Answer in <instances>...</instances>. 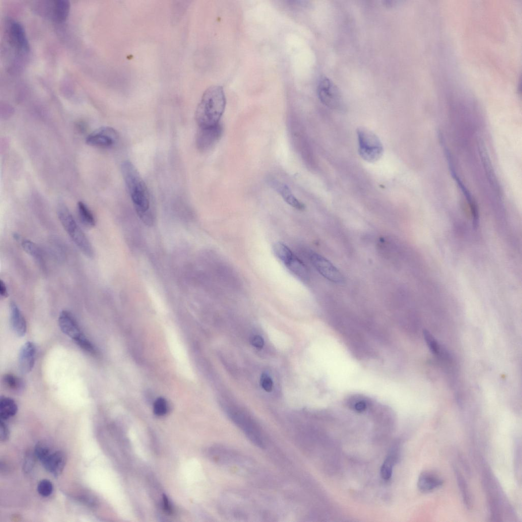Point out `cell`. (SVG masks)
I'll use <instances>...</instances> for the list:
<instances>
[{
  "label": "cell",
  "mask_w": 522,
  "mask_h": 522,
  "mask_svg": "<svg viewBox=\"0 0 522 522\" xmlns=\"http://www.w3.org/2000/svg\"><path fill=\"white\" fill-rule=\"evenodd\" d=\"M122 175L137 213L147 225H152L154 216L147 186L139 171L132 162H123L121 165Z\"/></svg>",
  "instance_id": "1"
},
{
  "label": "cell",
  "mask_w": 522,
  "mask_h": 522,
  "mask_svg": "<svg viewBox=\"0 0 522 522\" xmlns=\"http://www.w3.org/2000/svg\"><path fill=\"white\" fill-rule=\"evenodd\" d=\"M226 98L222 86L210 87L204 93L195 112V120L200 128L220 123L226 106Z\"/></svg>",
  "instance_id": "2"
},
{
  "label": "cell",
  "mask_w": 522,
  "mask_h": 522,
  "mask_svg": "<svg viewBox=\"0 0 522 522\" xmlns=\"http://www.w3.org/2000/svg\"><path fill=\"white\" fill-rule=\"evenodd\" d=\"M58 218L69 236L79 249L87 256L92 257L94 251L89 240L76 222L73 215L64 205L58 208Z\"/></svg>",
  "instance_id": "3"
},
{
  "label": "cell",
  "mask_w": 522,
  "mask_h": 522,
  "mask_svg": "<svg viewBox=\"0 0 522 522\" xmlns=\"http://www.w3.org/2000/svg\"><path fill=\"white\" fill-rule=\"evenodd\" d=\"M359 153L365 161L374 163L379 160L383 153V148L379 138L370 130L361 127L357 129Z\"/></svg>",
  "instance_id": "4"
},
{
  "label": "cell",
  "mask_w": 522,
  "mask_h": 522,
  "mask_svg": "<svg viewBox=\"0 0 522 522\" xmlns=\"http://www.w3.org/2000/svg\"><path fill=\"white\" fill-rule=\"evenodd\" d=\"M59 325L61 331L71 338L85 351L89 350L92 343L86 338L73 314L68 311H62L59 317Z\"/></svg>",
  "instance_id": "5"
},
{
  "label": "cell",
  "mask_w": 522,
  "mask_h": 522,
  "mask_svg": "<svg viewBox=\"0 0 522 522\" xmlns=\"http://www.w3.org/2000/svg\"><path fill=\"white\" fill-rule=\"evenodd\" d=\"M213 458L220 464L229 468L247 469L251 465V462L239 453L225 447H217L213 449Z\"/></svg>",
  "instance_id": "6"
},
{
  "label": "cell",
  "mask_w": 522,
  "mask_h": 522,
  "mask_svg": "<svg viewBox=\"0 0 522 522\" xmlns=\"http://www.w3.org/2000/svg\"><path fill=\"white\" fill-rule=\"evenodd\" d=\"M119 141V135L116 130L109 126L98 128L90 135L86 140L90 146L104 149L113 148Z\"/></svg>",
  "instance_id": "7"
},
{
  "label": "cell",
  "mask_w": 522,
  "mask_h": 522,
  "mask_svg": "<svg viewBox=\"0 0 522 522\" xmlns=\"http://www.w3.org/2000/svg\"><path fill=\"white\" fill-rule=\"evenodd\" d=\"M319 100L325 106L332 109L341 106V94L335 84L329 79L323 77L320 80L317 89Z\"/></svg>",
  "instance_id": "8"
},
{
  "label": "cell",
  "mask_w": 522,
  "mask_h": 522,
  "mask_svg": "<svg viewBox=\"0 0 522 522\" xmlns=\"http://www.w3.org/2000/svg\"><path fill=\"white\" fill-rule=\"evenodd\" d=\"M223 132L220 123L209 127H200L196 139L198 149L202 152L211 149L221 140Z\"/></svg>",
  "instance_id": "9"
},
{
  "label": "cell",
  "mask_w": 522,
  "mask_h": 522,
  "mask_svg": "<svg viewBox=\"0 0 522 522\" xmlns=\"http://www.w3.org/2000/svg\"><path fill=\"white\" fill-rule=\"evenodd\" d=\"M310 258L314 267L325 279L337 284L344 283V277L341 272L326 258L313 253Z\"/></svg>",
  "instance_id": "10"
},
{
  "label": "cell",
  "mask_w": 522,
  "mask_h": 522,
  "mask_svg": "<svg viewBox=\"0 0 522 522\" xmlns=\"http://www.w3.org/2000/svg\"><path fill=\"white\" fill-rule=\"evenodd\" d=\"M8 34L10 44L20 51L27 52L29 44L23 25L16 21L9 23Z\"/></svg>",
  "instance_id": "11"
},
{
  "label": "cell",
  "mask_w": 522,
  "mask_h": 522,
  "mask_svg": "<svg viewBox=\"0 0 522 522\" xmlns=\"http://www.w3.org/2000/svg\"><path fill=\"white\" fill-rule=\"evenodd\" d=\"M36 347L31 342H27L21 348L19 356V366L21 372L29 373L35 362Z\"/></svg>",
  "instance_id": "12"
},
{
  "label": "cell",
  "mask_w": 522,
  "mask_h": 522,
  "mask_svg": "<svg viewBox=\"0 0 522 522\" xmlns=\"http://www.w3.org/2000/svg\"><path fill=\"white\" fill-rule=\"evenodd\" d=\"M269 183L289 205L300 211L305 209V206L296 198L287 185L275 179L270 180Z\"/></svg>",
  "instance_id": "13"
},
{
  "label": "cell",
  "mask_w": 522,
  "mask_h": 522,
  "mask_svg": "<svg viewBox=\"0 0 522 522\" xmlns=\"http://www.w3.org/2000/svg\"><path fill=\"white\" fill-rule=\"evenodd\" d=\"M67 458L61 451H53L42 464L45 469L55 476H58L66 466Z\"/></svg>",
  "instance_id": "14"
},
{
  "label": "cell",
  "mask_w": 522,
  "mask_h": 522,
  "mask_svg": "<svg viewBox=\"0 0 522 522\" xmlns=\"http://www.w3.org/2000/svg\"><path fill=\"white\" fill-rule=\"evenodd\" d=\"M10 319L12 327L19 337H23L27 332V324L24 316L17 304L14 301L10 304Z\"/></svg>",
  "instance_id": "15"
},
{
  "label": "cell",
  "mask_w": 522,
  "mask_h": 522,
  "mask_svg": "<svg viewBox=\"0 0 522 522\" xmlns=\"http://www.w3.org/2000/svg\"><path fill=\"white\" fill-rule=\"evenodd\" d=\"M443 481L436 475L431 473H422L418 478V488L423 493H428L440 487Z\"/></svg>",
  "instance_id": "16"
},
{
  "label": "cell",
  "mask_w": 522,
  "mask_h": 522,
  "mask_svg": "<svg viewBox=\"0 0 522 522\" xmlns=\"http://www.w3.org/2000/svg\"><path fill=\"white\" fill-rule=\"evenodd\" d=\"M70 3L67 0H57L52 6V17L58 23L64 22L68 19L70 12Z\"/></svg>",
  "instance_id": "17"
},
{
  "label": "cell",
  "mask_w": 522,
  "mask_h": 522,
  "mask_svg": "<svg viewBox=\"0 0 522 522\" xmlns=\"http://www.w3.org/2000/svg\"><path fill=\"white\" fill-rule=\"evenodd\" d=\"M18 412V406L12 399L5 397L0 400V418L5 421L14 416Z\"/></svg>",
  "instance_id": "18"
},
{
  "label": "cell",
  "mask_w": 522,
  "mask_h": 522,
  "mask_svg": "<svg viewBox=\"0 0 522 522\" xmlns=\"http://www.w3.org/2000/svg\"><path fill=\"white\" fill-rule=\"evenodd\" d=\"M80 219L86 227L93 228L96 224L95 217L89 207L82 202H79L77 205Z\"/></svg>",
  "instance_id": "19"
},
{
  "label": "cell",
  "mask_w": 522,
  "mask_h": 522,
  "mask_svg": "<svg viewBox=\"0 0 522 522\" xmlns=\"http://www.w3.org/2000/svg\"><path fill=\"white\" fill-rule=\"evenodd\" d=\"M274 253L277 257L286 266L295 255L285 244L281 242L276 243L273 246Z\"/></svg>",
  "instance_id": "20"
},
{
  "label": "cell",
  "mask_w": 522,
  "mask_h": 522,
  "mask_svg": "<svg viewBox=\"0 0 522 522\" xmlns=\"http://www.w3.org/2000/svg\"><path fill=\"white\" fill-rule=\"evenodd\" d=\"M286 267L292 274L302 280H306L309 278L306 268L295 256Z\"/></svg>",
  "instance_id": "21"
},
{
  "label": "cell",
  "mask_w": 522,
  "mask_h": 522,
  "mask_svg": "<svg viewBox=\"0 0 522 522\" xmlns=\"http://www.w3.org/2000/svg\"><path fill=\"white\" fill-rule=\"evenodd\" d=\"M21 244L24 249L28 253L33 257L40 266H43L44 259L43 258V254L41 250L36 244L31 241L26 239L22 241Z\"/></svg>",
  "instance_id": "22"
},
{
  "label": "cell",
  "mask_w": 522,
  "mask_h": 522,
  "mask_svg": "<svg viewBox=\"0 0 522 522\" xmlns=\"http://www.w3.org/2000/svg\"><path fill=\"white\" fill-rule=\"evenodd\" d=\"M397 455L394 452L392 453L384 461L380 469L381 477L384 480L387 481L390 479L393 473V468L397 460Z\"/></svg>",
  "instance_id": "23"
},
{
  "label": "cell",
  "mask_w": 522,
  "mask_h": 522,
  "mask_svg": "<svg viewBox=\"0 0 522 522\" xmlns=\"http://www.w3.org/2000/svg\"><path fill=\"white\" fill-rule=\"evenodd\" d=\"M4 381L9 388L16 393H20L24 386L21 379L11 374L6 375L4 377Z\"/></svg>",
  "instance_id": "24"
},
{
  "label": "cell",
  "mask_w": 522,
  "mask_h": 522,
  "mask_svg": "<svg viewBox=\"0 0 522 522\" xmlns=\"http://www.w3.org/2000/svg\"><path fill=\"white\" fill-rule=\"evenodd\" d=\"M455 470V474L456 476L457 481H458V482L459 485V487L463 495L464 502L466 507L468 508H470L471 506V497L470 496V494L469 493L467 485L466 484V481L464 479L463 477L460 474L459 471L457 470V469H456Z\"/></svg>",
  "instance_id": "25"
},
{
  "label": "cell",
  "mask_w": 522,
  "mask_h": 522,
  "mask_svg": "<svg viewBox=\"0 0 522 522\" xmlns=\"http://www.w3.org/2000/svg\"><path fill=\"white\" fill-rule=\"evenodd\" d=\"M53 452L50 447L44 442L38 443L35 448L36 456L42 463Z\"/></svg>",
  "instance_id": "26"
},
{
  "label": "cell",
  "mask_w": 522,
  "mask_h": 522,
  "mask_svg": "<svg viewBox=\"0 0 522 522\" xmlns=\"http://www.w3.org/2000/svg\"><path fill=\"white\" fill-rule=\"evenodd\" d=\"M53 490V485L49 480H43L39 482L38 485V492L43 497L50 496L52 493Z\"/></svg>",
  "instance_id": "27"
},
{
  "label": "cell",
  "mask_w": 522,
  "mask_h": 522,
  "mask_svg": "<svg viewBox=\"0 0 522 522\" xmlns=\"http://www.w3.org/2000/svg\"><path fill=\"white\" fill-rule=\"evenodd\" d=\"M424 336L431 352L435 355H439L440 354V347L436 340L427 331L424 332Z\"/></svg>",
  "instance_id": "28"
},
{
  "label": "cell",
  "mask_w": 522,
  "mask_h": 522,
  "mask_svg": "<svg viewBox=\"0 0 522 522\" xmlns=\"http://www.w3.org/2000/svg\"><path fill=\"white\" fill-rule=\"evenodd\" d=\"M168 411L167 403L163 398H159L155 402L154 405V412L158 416H161L165 415Z\"/></svg>",
  "instance_id": "29"
},
{
  "label": "cell",
  "mask_w": 522,
  "mask_h": 522,
  "mask_svg": "<svg viewBox=\"0 0 522 522\" xmlns=\"http://www.w3.org/2000/svg\"><path fill=\"white\" fill-rule=\"evenodd\" d=\"M35 457L36 455L29 451L26 456L24 462L23 470L26 473H30L34 468L35 463Z\"/></svg>",
  "instance_id": "30"
},
{
  "label": "cell",
  "mask_w": 522,
  "mask_h": 522,
  "mask_svg": "<svg viewBox=\"0 0 522 522\" xmlns=\"http://www.w3.org/2000/svg\"><path fill=\"white\" fill-rule=\"evenodd\" d=\"M260 384L268 393L273 389V382L271 378L267 374H263L260 377Z\"/></svg>",
  "instance_id": "31"
},
{
  "label": "cell",
  "mask_w": 522,
  "mask_h": 522,
  "mask_svg": "<svg viewBox=\"0 0 522 522\" xmlns=\"http://www.w3.org/2000/svg\"><path fill=\"white\" fill-rule=\"evenodd\" d=\"M10 436V431L8 426L4 420L0 421V439L2 441H7Z\"/></svg>",
  "instance_id": "32"
},
{
  "label": "cell",
  "mask_w": 522,
  "mask_h": 522,
  "mask_svg": "<svg viewBox=\"0 0 522 522\" xmlns=\"http://www.w3.org/2000/svg\"><path fill=\"white\" fill-rule=\"evenodd\" d=\"M251 342L252 345L258 349H262L265 345L263 338L258 335L253 337Z\"/></svg>",
  "instance_id": "33"
},
{
  "label": "cell",
  "mask_w": 522,
  "mask_h": 522,
  "mask_svg": "<svg viewBox=\"0 0 522 522\" xmlns=\"http://www.w3.org/2000/svg\"><path fill=\"white\" fill-rule=\"evenodd\" d=\"M163 498L164 510L168 514L171 513L172 512V509L171 505L170 504L167 497L165 495H164Z\"/></svg>",
  "instance_id": "34"
},
{
  "label": "cell",
  "mask_w": 522,
  "mask_h": 522,
  "mask_svg": "<svg viewBox=\"0 0 522 522\" xmlns=\"http://www.w3.org/2000/svg\"><path fill=\"white\" fill-rule=\"evenodd\" d=\"M0 294L4 298H7L9 296V292L7 287L5 283L1 280L0 281Z\"/></svg>",
  "instance_id": "35"
},
{
  "label": "cell",
  "mask_w": 522,
  "mask_h": 522,
  "mask_svg": "<svg viewBox=\"0 0 522 522\" xmlns=\"http://www.w3.org/2000/svg\"><path fill=\"white\" fill-rule=\"evenodd\" d=\"M367 408L366 403L361 401L356 403L354 406V409L358 412H362L365 411Z\"/></svg>",
  "instance_id": "36"
}]
</instances>
